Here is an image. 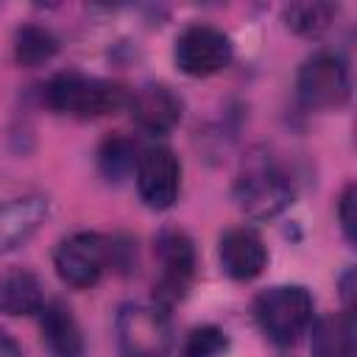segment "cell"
<instances>
[{
    "label": "cell",
    "mask_w": 357,
    "mask_h": 357,
    "mask_svg": "<svg viewBox=\"0 0 357 357\" xmlns=\"http://www.w3.org/2000/svg\"><path fill=\"white\" fill-rule=\"evenodd\" d=\"M42 103L67 117L78 120H92V117H106L128 106V92L112 81L92 78L75 70L56 73L45 89H42Z\"/></svg>",
    "instance_id": "6da1fadb"
},
{
    "label": "cell",
    "mask_w": 357,
    "mask_h": 357,
    "mask_svg": "<svg viewBox=\"0 0 357 357\" xmlns=\"http://www.w3.org/2000/svg\"><path fill=\"white\" fill-rule=\"evenodd\" d=\"M296 198L293 178L268 156H251L234 181L237 206L254 220H271L282 215Z\"/></svg>",
    "instance_id": "7a4b0ae2"
},
{
    "label": "cell",
    "mask_w": 357,
    "mask_h": 357,
    "mask_svg": "<svg viewBox=\"0 0 357 357\" xmlns=\"http://www.w3.org/2000/svg\"><path fill=\"white\" fill-rule=\"evenodd\" d=\"M254 318L276 346H293L312 324V296L301 284H273L254 298Z\"/></svg>",
    "instance_id": "3957f363"
},
{
    "label": "cell",
    "mask_w": 357,
    "mask_h": 357,
    "mask_svg": "<svg viewBox=\"0 0 357 357\" xmlns=\"http://www.w3.org/2000/svg\"><path fill=\"white\" fill-rule=\"evenodd\" d=\"M296 95L310 112H337L351 98V73L340 53L315 50L296 75Z\"/></svg>",
    "instance_id": "277c9868"
},
{
    "label": "cell",
    "mask_w": 357,
    "mask_h": 357,
    "mask_svg": "<svg viewBox=\"0 0 357 357\" xmlns=\"http://www.w3.org/2000/svg\"><path fill=\"white\" fill-rule=\"evenodd\" d=\"M117 349L123 357H170L173 329L159 304H123L114 318Z\"/></svg>",
    "instance_id": "5b68a950"
},
{
    "label": "cell",
    "mask_w": 357,
    "mask_h": 357,
    "mask_svg": "<svg viewBox=\"0 0 357 357\" xmlns=\"http://www.w3.org/2000/svg\"><path fill=\"white\" fill-rule=\"evenodd\" d=\"M153 254L159 262V279L153 284V296H156V304L162 310H167L170 304H176L178 298L187 296V290L195 279V265H198L195 243L184 229L165 226L156 234Z\"/></svg>",
    "instance_id": "8992f818"
},
{
    "label": "cell",
    "mask_w": 357,
    "mask_h": 357,
    "mask_svg": "<svg viewBox=\"0 0 357 357\" xmlns=\"http://www.w3.org/2000/svg\"><path fill=\"white\" fill-rule=\"evenodd\" d=\"M112 262V243L98 231H75L64 237L53 254L56 273L75 290L95 287Z\"/></svg>",
    "instance_id": "52a82bcc"
},
{
    "label": "cell",
    "mask_w": 357,
    "mask_h": 357,
    "mask_svg": "<svg viewBox=\"0 0 357 357\" xmlns=\"http://www.w3.org/2000/svg\"><path fill=\"white\" fill-rule=\"evenodd\" d=\"M176 67L190 78H209L229 67L231 61V39L215 25H187L173 45Z\"/></svg>",
    "instance_id": "ba28073f"
},
{
    "label": "cell",
    "mask_w": 357,
    "mask_h": 357,
    "mask_svg": "<svg viewBox=\"0 0 357 357\" xmlns=\"http://www.w3.org/2000/svg\"><path fill=\"white\" fill-rule=\"evenodd\" d=\"M134 181L148 209H170L181 192V162L167 145H148L139 151Z\"/></svg>",
    "instance_id": "9c48e42d"
},
{
    "label": "cell",
    "mask_w": 357,
    "mask_h": 357,
    "mask_svg": "<svg viewBox=\"0 0 357 357\" xmlns=\"http://www.w3.org/2000/svg\"><path fill=\"white\" fill-rule=\"evenodd\" d=\"M218 259L229 279L251 282L268 268V245L251 226H234L220 234Z\"/></svg>",
    "instance_id": "30bf717a"
},
{
    "label": "cell",
    "mask_w": 357,
    "mask_h": 357,
    "mask_svg": "<svg viewBox=\"0 0 357 357\" xmlns=\"http://www.w3.org/2000/svg\"><path fill=\"white\" fill-rule=\"evenodd\" d=\"M137 126L148 134H170L181 123L184 103L181 98L165 84H145L128 92V106Z\"/></svg>",
    "instance_id": "8fae6325"
},
{
    "label": "cell",
    "mask_w": 357,
    "mask_h": 357,
    "mask_svg": "<svg viewBox=\"0 0 357 357\" xmlns=\"http://www.w3.org/2000/svg\"><path fill=\"white\" fill-rule=\"evenodd\" d=\"M50 212L47 195H20L0 204V254L25 245Z\"/></svg>",
    "instance_id": "7c38bea8"
},
{
    "label": "cell",
    "mask_w": 357,
    "mask_h": 357,
    "mask_svg": "<svg viewBox=\"0 0 357 357\" xmlns=\"http://www.w3.org/2000/svg\"><path fill=\"white\" fill-rule=\"evenodd\" d=\"M39 329H42V343L50 351V357H84L86 343L81 324L75 321L73 310L61 298L45 301L39 310Z\"/></svg>",
    "instance_id": "4fadbf2b"
},
{
    "label": "cell",
    "mask_w": 357,
    "mask_h": 357,
    "mask_svg": "<svg viewBox=\"0 0 357 357\" xmlns=\"http://www.w3.org/2000/svg\"><path fill=\"white\" fill-rule=\"evenodd\" d=\"M45 307V290L36 273L28 268H8L0 273V312L11 318L39 315Z\"/></svg>",
    "instance_id": "5bb4252c"
},
{
    "label": "cell",
    "mask_w": 357,
    "mask_h": 357,
    "mask_svg": "<svg viewBox=\"0 0 357 357\" xmlns=\"http://www.w3.org/2000/svg\"><path fill=\"white\" fill-rule=\"evenodd\" d=\"M310 357H354V315L332 312L310 324Z\"/></svg>",
    "instance_id": "9a60e30c"
},
{
    "label": "cell",
    "mask_w": 357,
    "mask_h": 357,
    "mask_svg": "<svg viewBox=\"0 0 357 357\" xmlns=\"http://www.w3.org/2000/svg\"><path fill=\"white\" fill-rule=\"evenodd\" d=\"M137 159H139V151L128 134L114 131L103 137V142L98 145V170L106 181H114V184L126 181L137 170Z\"/></svg>",
    "instance_id": "2e32d148"
},
{
    "label": "cell",
    "mask_w": 357,
    "mask_h": 357,
    "mask_svg": "<svg viewBox=\"0 0 357 357\" xmlns=\"http://www.w3.org/2000/svg\"><path fill=\"white\" fill-rule=\"evenodd\" d=\"M59 53V39L45 25H20L14 33V61L20 67L47 64Z\"/></svg>",
    "instance_id": "e0dca14e"
},
{
    "label": "cell",
    "mask_w": 357,
    "mask_h": 357,
    "mask_svg": "<svg viewBox=\"0 0 357 357\" xmlns=\"http://www.w3.org/2000/svg\"><path fill=\"white\" fill-rule=\"evenodd\" d=\"M335 17H337V6L335 3H321V0L290 3L282 11V20H284L287 31H293L296 36H304V39L321 36L335 22Z\"/></svg>",
    "instance_id": "ac0fdd59"
},
{
    "label": "cell",
    "mask_w": 357,
    "mask_h": 357,
    "mask_svg": "<svg viewBox=\"0 0 357 357\" xmlns=\"http://www.w3.org/2000/svg\"><path fill=\"white\" fill-rule=\"evenodd\" d=\"M229 351V335L220 326L204 324L187 332L178 357H223Z\"/></svg>",
    "instance_id": "d6986e66"
},
{
    "label": "cell",
    "mask_w": 357,
    "mask_h": 357,
    "mask_svg": "<svg viewBox=\"0 0 357 357\" xmlns=\"http://www.w3.org/2000/svg\"><path fill=\"white\" fill-rule=\"evenodd\" d=\"M337 220H340V231L346 237V243L357 240V187L346 184L337 201Z\"/></svg>",
    "instance_id": "ffe728a7"
},
{
    "label": "cell",
    "mask_w": 357,
    "mask_h": 357,
    "mask_svg": "<svg viewBox=\"0 0 357 357\" xmlns=\"http://www.w3.org/2000/svg\"><path fill=\"white\" fill-rule=\"evenodd\" d=\"M0 357H22V349L20 343L14 340V335L8 329L0 326Z\"/></svg>",
    "instance_id": "44dd1931"
},
{
    "label": "cell",
    "mask_w": 357,
    "mask_h": 357,
    "mask_svg": "<svg viewBox=\"0 0 357 357\" xmlns=\"http://www.w3.org/2000/svg\"><path fill=\"white\" fill-rule=\"evenodd\" d=\"M354 271L349 268L343 276H340V296H343V301H346V310H349V304H351V287H354Z\"/></svg>",
    "instance_id": "7402d4cb"
}]
</instances>
